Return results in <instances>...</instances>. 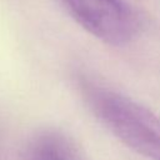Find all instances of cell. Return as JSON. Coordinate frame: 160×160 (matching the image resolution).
I'll return each instance as SVG.
<instances>
[{
	"label": "cell",
	"instance_id": "cell-1",
	"mask_svg": "<svg viewBox=\"0 0 160 160\" xmlns=\"http://www.w3.org/2000/svg\"><path fill=\"white\" fill-rule=\"evenodd\" d=\"M81 94L94 116L135 152L160 160V118L144 105L109 88L81 82Z\"/></svg>",
	"mask_w": 160,
	"mask_h": 160
},
{
	"label": "cell",
	"instance_id": "cell-3",
	"mask_svg": "<svg viewBox=\"0 0 160 160\" xmlns=\"http://www.w3.org/2000/svg\"><path fill=\"white\" fill-rule=\"evenodd\" d=\"M19 160H86L71 138L54 129L36 132L26 142Z\"/></svg>",
	"mask_w": 160,
	"mask_h": 160
},
{
	"label": "cell",
	"instance_id": "cell-2",
	"mask_svg": "<svg viewBox=\"0 0 160 160\" xmlns=\"http://www.w3.org/2000/svg\"><path fill=\"white\" fill-rule=\"evenodd\" d=\"M69 14L99 40L121 46L139 31V16L125 0H61Z\"/></svg>",
	"mask_w": 160,
	"mask_h": 160
}]
</instances>
